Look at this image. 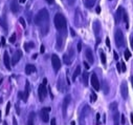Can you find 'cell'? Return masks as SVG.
<instances>
[{
  "mask_svg": "<svg viewBox=\"0 0 133 125\" xmlns=\"http://www.w3.org/2000/svg\"><path fill=\"white\" fill-rule=\"evenodd\" d=\"M54 23H55L56 29L59 30V31H63V30L66 29V19H65V17L60 13L56 14V16L54 18Z\"/></svg>",
  "mask_w": 133,
  "mask_h": 125,
  "instance_id": "7a4b0ae2",
  "label": "cell"
},
{
  "mask_svg": "<svg viewBox=\"0 0 133 125\" xmlns=\"http://www.w3.org/2000/svg\"><path fill=\"white\" fill-rule=\"evenodd\" d=\"M100 56H101V61H102V63L105 64L106 63V55H105V53L103 51L100 52Z\"/></svg>",
  "mask_w": 133,
  "mask_h": 125,
  "instance_id": "4316f807",
  "label": "cell"
},
{
  "mask_svg": "<svg viewBox=\"0 0 133 125\" xmlns=\"http://www.w3.org/2000/svg\"><path fill=\"white\" fill-rule=\"evenodd\" d=\"M16 113L17 114H20V108H19V106H18V104H16Z\"/></svg>",
  "mask_w": 133,
  "mask_h": 125,
  "instance_id": "ee69618b",
  "label": "cell"
},
{
  "mask_svg": "<svg viewBox=\"0 0 133 125\" xmlns=\"http://www.w3.org/2000/svg\"><path fill=\"white\" fill-rule=\"evenodd\" d=\"M131 83H132V87H133V76L131 77Z\"/></svg>",
  "mask_w": 133,
  "mask_h": 125,
  "instance_id": "9f6ffc18",
  "label": "cell"
},
{
  "mask_svg": "<svg viewBox=\"0 0 133 125\" xmlns=\"http://www.w3.org/2000/svg\"><path fill=\"white\" fill-rule=\"evenodd\" d=\"M100 118H101V115L100 114H96V125L100 124Z\"/></svg>",
  "mask_w": 133,
  "mask_h": 125,
  "instance_id": "74e56055",
  "label": "cell"
},
{
  "mask_svg": "<svg viewBox=\"0 0 133 125\" xmlns=\"http://www.w3.org/2000/svg\"><path fill=\"white\" fill-rule=\"evenodd\" d=\"M44 52H45V47H44V45H41V47H40V53L43 54Z\"/></svg>",
  "mask_w": 133,
  "mask_h": 125,
  "instance_id": "ab89813d",
  "label": "cell"
},
{
  "mask_svg": "<svg viewBox=\"0 0 133 125\" xmlns=\"http://www.w3.org/2000/svg\"><path fill=\"white\" fill-rule=\"evenodd\" d=\"M34 46H35V44H34L33 42H29V43H25V44H24V50H25L26 52H28V51H29V48L34 47Z\"/></svg>",
  "mask_w": 133,
  "mask_h": 125,
  "instance_id": "484cf974",
  "label": "cell"
},
{
  "mask_svg": "<svg viewBox=\"0 0 133 125\" xmlns=\"http://www.w3.org/2000/svg\"><path fill=\"white\" fill-rule=\"evenodd\" d=\"M1 121H2L1 120V112H0V122H1Z\"/></svg>",
  "mask_w": 133,
  "mask_h": 125,
  "instance_id": "680465c9",
  "label": "cell"
},
{
  "mask_svg": "<svg viewBox=\"0 0 133 125\" xmlns=\"http://www.w3.org/2000/svg\"><path fill=\"white\" fill-rule=\"evenodd\" d=\"M76 50H78V52H81V51H82V43H81V42H79V43H78Z\"/></svg>",
  "mask_w": 133,
  "mask_h": 125,
  "instance_id": "8d00e7d4",
  "label": "cell"
},
{
  "mask_svg": "<svg viewBox=\"0 0 133 125\" xmlns=\"http://www.w3.org/2000/svg\"><path fill=\"white\" fill-rule=\"evenodd\" d=\"M28 95H29V82L26 81V83H25V91H24V92H19L18 96H19V98L21 100H23L24 102H26L27 98H28Z\"/></svg>",
  "mask_w": 133,
  "mask_h": 125,
  "instance_id": "5b68a950",
  "label": "cell"
},
{
  "mask_svg": "<svg viewBox=\"0 0 133 125\" xmlns=\"http://www.w3.org/2000/svg\"><path fill=\"white\" fill-rule=\"evenodd\" d=\"M121 94H122V97H123L124 99H127L128 97V86H127V83L125 81L122 83L121 85Z\"/></svg>",
  "mask_w": 133,
  "mask_h": 125,
  "instance_id": "8fae6325",
  "label": "cell"
},
{
  "mask_svg": "<svg viewBox=\"0 0 133 125\" xmlns=\"http://www.w3.org/2000/svg\"><path fill=\"white\" fill-rule=\"evenodd\" d=\"M121 69H122V72H126L127 67H126V65H125V62H121Z\"/></svg>",
  "mask_w": 133,
  "mask_h": 125,
  "instance_id": "836d02e7",
  "label": "cell"
},
{
  "mask_svg": "<svg viewBox=\"0 0 133 125\" xmlns=\"http://www.w3.org/2000/svg\"><path fill=\"white\" fill-rule=\"evenodd\" d=\"M93 30H94V34L96 35V37L99 36L100 34V30H101V25H100V22L97 21V20H95L93 23Z\"/></svg>",
  "mask_w": 133,
  "mask_h": 125,
  "instance_id": "ac0fdd59",
  "label": "cell"
},
{
  "mask_svg": "<svg viewBox=\"0 0 133 125\" xmlns=\"http://www.w3.org/2000/svg\"><path fill=\"white\" fill-rule=\"evenodd\" d=\"M109 108L110 109H112V110H115V109H117V102H112L109 105Z\"/></svg>",
  "mask_w": 133,
  "mask_h": 125,
  "instance_id": "f1b7e54d",
  "label": "cell"
},
{
  "mask_svg": "<svg viewBox=\"0 0 133 125\" xmlns=\"http://www.w3.org/2000/svg\"><path fill=\"white\" fill-rule=\"evenodd\" d=\"M10 103L9 102L8 105H6V110H5V115H6V116L10 114Z\"/></svg>",
  "mask_w": 133,
  "mask_h": 125,
  "instance_id": "e575fe53",
  "label": "cell"
},
{
  "mask_svg": "<svg viewBox=\"0 0 133 125\" xmlns=\"http://www.w3.org/2000/svg\"><path fill=\"white\" fill-rule=\"evenodd\" d=\"M15 41H16V34L14 33L12 36L10 37V43H15Z\"/></svg>",
  "mask_w": 133,
  "mask_h": 125,
  "instance_id": "f546056e",
  "label": "cell"
},
{
  "mask_svg": "<svg viewBox=\"0 0 133 125\" xmlns=\"http://www.w3.org/2000/svg\"><path fill=\"white\" fill-rule=\"evenodd\" d=\"M19 21H20V23H21V25H22L23 27H26V23H25V21H24V19L21 17V18H19Z\"/></svg>",
  "mask_w": 133,
  "mask_h": 125,
  "instance_id": "d6a6232c",
  "label": "cell"
},
{
  "mask_svg": "<svg viewBox=\"0 0 133 125\" xmlns=\"http://www.w3.org/2000/svg\"><path fill=\"white\" fill-rule=\"evenodd\" d=\"M70 33H71V36H72V37H75V36H76V32L71 29V27H70Z\"/></svg>",
  "mask_w": 133,
  "mask_h": 125,
  "instance_id": "7dc6e473",
  "label": "cell"
},
{
  "mask_svg": "<svg viewBox=\"0 0 133 125\" xmlns=\"http://www.w3.org/2000/svg\"><path fill=\"white\" fill-rule=\"evenodd\" d=\"M10 11H12L14 14H16L19 11L18 0H12V2H10Z\"/></svg>",
  "mask_w": 133,
  "mask_h": 125,
  "instance_id": "5bb4252c",
  "label": "cell"
},
{
  "mask_svg": "<svg viewBox=\"0 0 133 125\" xmlns=\"http://www.w3.org/2000/svg\"><path fill=\"white\" fill-rule=\"evenodd\" d=\"M88 73L85 72V73H83V82H84V85L87 86L88 85Z\"/></svg>",
  "mask_w": 133,
  "mask_h": 125,
  "instance_id": "7402d4cb",
  "label": "cell"
},
{
  "mask_svg": "<svg viewBox=\"0 0 133 125\" xmlns=\"http://www.w3.org/2000/svg\"><path fill=\"white\" fill-rule=\"evenodd\" d=\"M124 56H125V59H126V60H129V59L131 58V53H130V51H129V50H126Z\"/></svg>",
  "mask_w": 133,
  "mask_h": 125,
  "instance_id": "83f0119b",
  "label": "cell"
},
{
  "mask_svg": "<svg viewBox=\"0 0 133 125\" xmlns=\"http://www.w3.org/2000/svg\"><path fill=\"white\" fill-rule=\"evenodd\" d=\"M106 45L110 48V40H109V38H108V37L106 38Z\"/></svg>",
  "mask_w": 133,
  "mask_h": 125,
  "instance_id": "f35d334b",
  "label": "cell"
},
{
  "mask_svg": "<svg viewBox=\"0 0 133 125\" xmlns=\"http://www.w3.org/2000/svg\"><path fill=\"white\" fill-rule=\"evenodd\" d=\"M37 56H38V55H37V54H35V55H33V59H36V58H37Z\"/></svg>",
  "mask_w": 133,
  "mask_h": 125,
  "instance_id": "db71d44e",
  "label": "cell"
},
{
  "mask_svg": "<svg viewBox=\"0 0 133 125\" xmlns=\"http://www.w3.org/2000/svg\"><path fill=\"white\" fill-rule=\"evenodd\" d=\"M96 13H97V14L101 13V6H97V8H96Z\"/></svg>",
  "mask_w": 133,
  "mask_h": 125,
  "instance_id": "681fc988",
  "label": "cell"
},
{
  "mask_svg": "<svg viewBox=\"0 0 133 125\" xmlns=\"http://www.w3.org/2000/svg\"><path fill=\"white\" fill-rule=\"evenodd\" d=\"M3 62H4L5 67L8 69H10V58L8 52H4V54H3Z\"/></svg>",
  "mask_w": 133,
  "mask_h": 125,
  "instance_id": "7c38bea8",
  "label": "cell"
},
{
  "mask_svg": "<svg viewBox=\"0 0 133 125\" xmlns=\"http://www.w3.org/2000/svg\"><path fill=\"white\" fill-rule=\"evenodd\" d=\"M80 73H81V67L80 66H76V71H75V73H73V75H72V80L75 81V80L76 79V77L80 75Z\"/></svg>",
  "mask_w": 133,
  "mask_h": 125,
  "instance_id": "44dd1931",
  "label": "cell"
},
{
  "mask_svg": "<svg viewBox=\"0 0 133 125\" xmlns=\"http://www.w3.org/2000/svg\"><path fill=\"white\" fill-rule=\"evenodd\" d=\"M113 55H114V59L117 61V60H118V55H117V53H116V52H114Z\"/></svg>",
  "mask_w": 133,
  "mask_h": 125,
  "instance_id": "f6af8a7d",
  "label": "cell"
},
{
  "mask_svg": "<svg viewBox=\"0 0 133 125\" xmlns=\"http://www.w3.org/2000/svg\"><path fill=\"white\" fill-rule=\"evenodd\" d=\"M96 0H85V5L87 8H92L94 5V3H95Z\"/></svg>",
  "mask_w": 133,
  "mask_h": 125,
  "instance_id": "603a6c76",
  "label": "cell"
},
{
  "mask_svg": "<svg viewBox=\"0 0 133 125\" xmlns=\"http://www.w3.org/2000/svg\"><path fill=\"white\" fill-rule=\"evenodd\" d=\"M70 102V96L67 95L63 100V104H62V110H63V116L66 117V110H67V107H68V104Z\"/></svg>",
  "mask_w": 133,
  "mask_h": 125,
  "instance_id": "9c48e42d",
  "label": "cell"
},
{
  "mask_svg": "<svg viewBox=\"0 0 133 125\" xmlns=\"http://www.w3.org/2000/svg\"><path fill=\"white\" fill-rule=\"evenodd\" d=\"M63 44H64V38L60 34H58V36H57V48L58 50H61L63 47Z\"/></svg>",
  "mask_w": 133,
  "mask_h": 125,
  "instance_id": "2e32d148",
  "label": "cell"
},
{
  "mask_svg": "<svg viewBox=\"0 0 133 125\" xmlns=\"http://www.w3.org/2000/svg\"><path fill=\"white\" fill-rule=\"evenodd\" d=\"M51 63H52V67H54L55 72H59L61 68V61L60 59H59V57L57 56V55H52L51 56Z\"/></svg>",
  "mask_w": 133,
  "mask_h": 125,
  "instance_id": "8992f818",
  "label": "cell"
},
{
  "mask_svg": "<svg viewBox=\"0 0 133 125\" xmlns=\"http://www.w3.org/2000/svg\"><path fill=\"white\" fill-rule=\"evenodd\" d=\"M0 25L4 27V30H5V31L8 30V27H6V23H5V21H4V20H3V19H1V17H0Z\"/></svg>",
  "mask_w": 133,
  "mask_h": 125,
  "instance_id": "4dcf8cb0",
  "label": "cell"
},
{
  "mask_svg": "<svg viewBox=\"0 0 133 125\" xmlns=\"http://www.w3.org/2000/svg\"><path fill=\"white\" fill-rule=\"evenodd\" d=\"M118 119H120V114L116 109L114 112V115H113V121H114V125H120V122H118Z\"/></svg>",
  "mask_w": 133,
  "mask_h": 125,
  "instance_id": "d6986e66",
  "label": "cell"
},
{
  "mask_svg": "<svg viewBox=\"0 0 133 125\" xmlns=\"http://www.w3.org/2000/svg\"><path fill=\"white\" fill-rule=\"evenodd\" d=\"M63 59H64V63H65V64H70V63H71L70 57H69L67 54H65L64 56H63Z\"/></svg>",
  "mask_w": 133,
  "mask_h": 125,
  "instance_id": "cb8c5ba5",
  "label": "cell"
},
{
  "mask_svg": "<svg viewBox=\"0 0 133 125\" xmlns=\"http://www.w3.org/2000/svg\"><path fill=\"white\" fill-rule=\"evenodd\" d=\"M50 125H56V119L55 118H52L51 121H50Z\"/></svg>",
  "mask_w": 133,
  "mask_h": 125,
  "instance_id": "bcb514c9",
  "label": "cell"
},
{
  "mask_svg": "<svg viewBox=\"0 0 133 125\" xmlns=\"http://www.w3.org/2000/svg\"><path fill=\"white\" fill-rule=\"evenodd\" d=\"M123 12H124V9L122 8V6H120V8L117 9V11L115 12V21L117 23L121 21L122 18H123Z\"/></svg>",
  "mask_w": 133,
  "mask_h": 125,
  "instance_id": "4fadbf2b",
  "label": "cell"
},
{
  "mask_svg": "<svg viewBox=\"0 0 133 125\" xmlns=\"http://www.w3.org/2000/svg\"><path fill=\"white\" fill-rule=\"evenodd\" d=\"M50 109H51L50 107H44L40 112V117L43 122H48L49 121V115H48V113L50 112Z\"/></svg>",
  "mask_w": 133,
  "mask_h": 125,
  "instance_id": "52a82bcc",
  "label": "cell"
},
{
  "mask_svg": "<svg viewBox=\"0 0 133 125\" xmlns=\"http://www.w3.org/2000/svg\"><path fill=\"white\" fill-rule=\"evenodd\" d=\"M21 57H22V52H21V51H16L15 54H14L13 57H12V64L13 65H16L19 62Z\"/></svg>",
  "mask_w": 133,
  "mask_h": 125,
  "instance_id": "30bf717a",
  "label": "cell"
},
{
  "mask_svg": "<svg viewBox=\"0 0 133 125\" xmlns=\"http://www.w3.org/2000/svg\"><path fill=\"white\" fill-rule=\"evenodd\" d=\"M116 68H117V72H118V73L122 72V69H121V63H117V64H116Z\"/></svg>",
  "mask_w": 133,
  "mask_h": 125,
  "instance_id": "60d3db41",
  "label": "cell"
},
{
  "mask_svg": "<svg viewBox=\"0 0 133 125\" xmlns=\"http://www.w3.org/2000/svg\"><path fill=\"white\" fill-rule=\"evenodd\" d=\"M114 39H115V44H116L117 47H122L125 45V37H124V34L121 30L115 31Z\"/></svg>",
  "mask_w": 133,
  "mask_h": 125,
  "instance_id": "277c9868",
  "label": "cell"
},
{
  "mask_svg": "<svg viewBox=\"0 0 133 125\" xmlns=\"http://www.w3.org/2000/svg\"><path fill=\"white\" fill-rule=\"evenodd\" d=\"M123 19H124V21L126 22V27H129V22H128V15H127V13H126L125 11L123 12Z\"/></svg>",
  "mask_w": 133,
  "mask_h": 125,
  "instance_id": "d4e9b609",
  "label": "cell"
},
{
  "mask_svg": "<svg viewBox=\"0 0 133 125\" xmlns=\"http://www.w3.org/2000/svg\"><path fill=\"white\" fill-rule=\"evenodd\" d=\"M1 43H2V45H4V44H5V39L3 37H2V39H1Z\"/></svg>",
  "mask_w": 133,
  "mask_h": 125,
  "instance_id": "f907efd6",
  "label": "cell"
},
{
  "mask_svg": "<svg viewBox=\"0 0 133 125\" xmlns=\"http://www.w3.org/2000/svg\"><path fill=\"white\" fill-rule=\"evenodd\" d=\"M71 125H76V122H75V121H72V122H71Z\"/></svg>",
  "mask_w": 133,
  "mask_h": 125,
  "instance_id": "6f0895ef",
  "label": "cell"
},
{
  "mask_svg": "<svg viewBox=\"0 0 133 125\" xmlns=\"http://www.w3.org/2000/svg\"><path fill=\"white\" fill-rule=\"evenodd\" d=\"M34 119H35V113H30L28 116V120H27L26 125H34Z\"/></svg>",
  "mask_w": 133,
  "mask_h": 125,
  "instance_id": "ffe728a7",
  "label": "cell"
},
{
  "mask_svg": "<svg viewBox=\"0 0 133 125\" xmlns=\"http://www.w3.org/2000/svg\"><path fill=\"white\" fill-rule=\"evenodd\" d=\"M13 124H14V125H18V123H17V120H16V118H13Z\"/></svg>",
  "mask_w": 133,
  "mask_h": 125,
  "instance_id": "c3c4849f",
  "label": "cell"
},
{
  "mask_svg": "<svg viewBox=\"0 0 133 125\" xmlns=\"http://www.w3.org/2000/svg\"><path fill=\"white\" fill-rule=\"evenodd\" d=\"M84 66H85V68H86V69H89V68H90V67H89V64L87 63L86 61H84Z\"/></svg>",
  "mask_w": 133,
  "mask_h": 125,
  "instance_id": "b9f144b4",
  "label": "cell"
},
{
  "mask_svg": "<svg viewBox=\"0 0 133 125\" xmlns=\"http://www.w3.org/2000/svg\"><path fill=\"white\" fill-rule=\"evenodd\" d=\"M20 2H22V3H23V2H25V0H20Z\"/></svg>",
  "mask_w": 133,
  "mask_h": 125,
  "instance_id": "94428289",
  "label": "cell"
},
{
  "mask_svg": "<svg viewBox=\"0 0 133 125\" xmlns=\"http://www.w3.org/2000/svg\"><path fill=\"white\" fill-rule=\"evenodd\" d=\"M130 118H131V123L133 124V114H131V115H130Z\"/></svg>",
  "mask_w": 133,
  "mask_h": 125,
  "instance_id": "f5cc1de1",
  "label": "cell"
},
{
  "mask_svg": "<svg viewBox=\"0 0 133 125\" xmlns=\"http://www.w3.org/2000/svg\"><path fill=\"white\" fill-rule=\"evenodd\" d=\"M48 20H49V16H48V12L45 9H42L41 11L35 17V23L38 26L41 27V30L45 26L46 29H48Z\"/></svg>",
  "mask_w": 133,
  "mask_h": 125,
  "instance_id": "6da1fadb",
  "label": "cell"
},
{
  "mask_svg": "<svg viewBox=\"0 0 133 125\" xmlns=\"http://www.w3.org/2000/svg\"><path fill=\"white\" fill-rule=\"evenodd\" d=\"M46 84H47V79L44 78L42 84H40L39 89H38V95H39V99L40 101H44V99L46 98L47 96V88H46Z\"/></svg>",
  "mask_w": 133,
  "mask_h": 125,
  "instance_id": "3957f363",
  "label": "cell"
},
{
  "mask_svg": "<svg viewBox=\"0 0 133 125\" xmlns=\"http://www.w3.org/2000/svg\"><path fill=\"white\" fill-rule=\"evenodd\" d=\"M47 3H49V4H51V3H54V0H46Z\"/></svg>",
  "mask_w": 133,
  "mask_h": 125,
  "instance_id": "816d5d0a",
  "label": "cell"
},
{
  "mask_svg": "<svg viewBox=\"0 0 133 125\" xmlns=\"http://www.w3.org/2000/svg\"><path fill=\"white\" fill-rule=\"evenodd\" d=\"M3 125H8V123H6L5 121H4V122H3Z\"/></svg>",
  "mask_w": 133,
  "mask_h": 125,
  "instance_id": "91938a15",
  "label": "cell"
},
{
  "mask_svg": "<svg viewBox=\"0 0 133 125\" xmlns=\"http://www.w3.org/2000/svg\"><path fill=\"white\" fill-rule=\"evenodd\" d=\"M90 83H91V85H92V87L95 89V91H100V88H101V85H100V82H99V79H97V76L94 74L90 76Z\"/></svg>",
  "mask_w": 133,
  "mask_h": 125,
  "instance_id": "ba28073f",
  "label": "cell"
},
{
  "mask_svg": "<svg viewBox=\"0 0 133 125\" xmlns=\"http://www.w3.org/2000/svg\"><path fill=\"white\" fill-rule=\"evenodd\" d=\"M96 98H97L96 95H95L94 93H92L91 96H90V100H91V102H95V101H96Z\"/></svg>",
  "mask_w": 133,
  "mask_h": 125,
  "instance_id": "1f68e13d",
  "label": "cell"
},
{
  "mask_svg": "<svg viewBox=\"0 0 133 125\" xmlns=\"http://www.w3.org/2000/svg\"><path fill=\"white\" fill-rule=\"evenodd\" d=\"M67 2H68L70 5H73V4H75V2H76V0H67Z\"/></svg>",
  "mask_w": 133,
  "mask_h": 125,
  "instance_id": "7bdbcfd3",
  "label": "cell"
},
{
  "mask_svg": "<svg viewBox=\"0 0 133 125\" xmlns=\"http://www.w3.org/2000/svg\"><path fill=\"white\" fill-rule=\"evenodd\" d=\"M121 122H122V124H123V125L126 124V119H125V116H124V115H122V116H121Z\"/></svg>",
  "mask_w": 133,
  "mask_h": 125,
  "instance_id": "d590c367",
  "label": "cell"
},
{
  "mask_svg": "<svg viewBox=\"0 0 133 125\" xmlns=\"http://www.w3.org/2000/svg\"><path fill=\"white\" fill-rule=\"evenodd\" d=\"M85 56H86V59L89 63H93V55H92V51L90 48H87L86 50V53H85Z\"/></svg>",
  "mask_w": 133,
  "mask_h": 125,
  "instance_id": "9a60e30c",
  "label": "cell"
},
{
  "mask_svg": "<svg viewBox=\"0 0 133 125\" xmlns=\"http://www.w3.org/2000/svg\"><path fill=\"white\" fill-rule=\"evenodd\" d=\"M131 47L133 48V37H132V39H131Z\"/></svg>",
  "mask_w": 133,
  "mask_h": 125,
  "instance_id": "11a10c76",
  "label": "cell"
},
{
  "mask_svg": "<svg viewBox=\"0 0 133 125\" xmlns=\"http://www.w3.org/2000/svg\"><path fill=\"white\" fill-rule=\"evenodd\" d=\"M35 72H36V67H35L33 64H27L25 66V74L26 75H30Z\"/></svg>",
  "mask_w": 133,
  "mask_h": 125,
  "instance_id": "e0dca14e",
  "label": "cell"
}]
</instances>
